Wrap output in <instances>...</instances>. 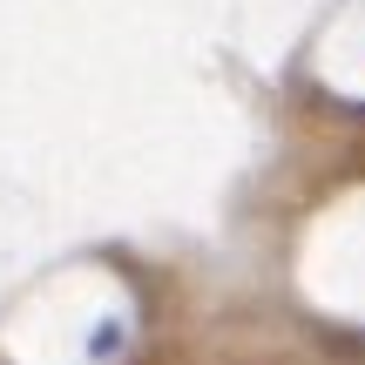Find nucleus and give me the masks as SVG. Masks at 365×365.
Returning <instances> with one entry per match:
<instances>
[]
</instances>
